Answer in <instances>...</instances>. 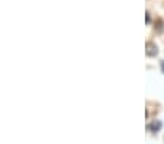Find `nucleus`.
Instances as JSON below:
<instances>
[{
    "instance_id": "nucleus-3",
    "label": "nucleus",
    "mask_w": 164,
    "mask_h": 144,
    "mask_svg": "<svg viewBox=\"0 0 164 144\" xmlns=\"http://www.w3.org/2000/svg\"><path fill=\"white\" fill-rule=\"evenodd\" d=\"M161 70H163V73H164V61L161 63Z\"/></svg>"
},
{
    "instance_id": "nucleus-2",
    "label": "nucleus",
    "mask_w": 164,
    "mask_h": 144,
    "mask_svg": "<svg viewBox=\"0 0 164 144\" xmlns=\"http://www.w3.org/2000/svg\"><path fill=\"white\" fill-rule=\"evenodd\" d=\"M161 125H163V124H161V121H158V119H155V121H154V122H152V124H151V125H150L148 128H150V130H151L152 133H158V131L161 130Z\"/></svg>"
},
{
    "instance_id": "nucleus-1",
    "label": "nucleus",
    "mask_w": 164,
    "mask_h": 144,
    "mask_svg": "<svg viewBox=\"0 0 164 144\" xmlns=\"http://www.w3.org/2000/svg\"><path fill=\"white\" fill-rule=\"evenodd\" d=\"M158 54V48L154 42H147V55L150 57H154Z\"/></svg>"
}]
</instances>
